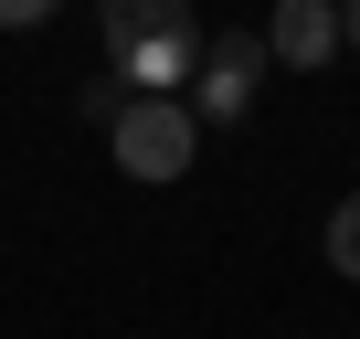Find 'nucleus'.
Segmentation results:
<instances>
[{
    "mask_svg": "<svg viewBox=\"0 0 360 339\" xmlns=\"http://www.w3.org/2000/svg\"><path fill=\"white\" fill-rule=\"evenodd\" d=\"M328 53H339V0H276V11H265V64L318 75Z\"/></svg>",
    "mask_w": 360,
    "mask_h": 339,
    "instance_id": "obj_4",
    "label": "nucleus"
},
{
    "mask_svg": "<svg viewBox=\"0 0 360 339\" xmlns=\"http://www.w3.org/2000/svg\"><path fill=\"white\" fill-rule=\"evenodd\" d=\"M202 53V11L191 0H106V75L127 96H180Z\"/></svg>",
    "mask_w": 360,
    "mask_h": 339,
    "instance_id": "obj_1",
    "label": "nucleus"
},
{
    "mask_svg": "<svg viewBox=\"0 0 360 339\" xmlns=\"http://www.w3.org/2000/svg\"><path fill=\"white\" fill-rule=\"evenodd\" d=\"M64 0H0V32H32V22H53Z\"/></svg>",
    "mask_w": 360,
    "mask_h": 339,
    "instance_id": "obj_7",
    "label": "nucleus"
},
{
    "mask_svg": "<svg viewBox=\"0 0 360 339\" xmlns=\"http://www.w3.org/2000/svg\"><path fill=\"white\" fill-rule=\"evenodd\" d=\"M117 106H127V85H117V75H106V64H96V75H85V85H75V117H85V127H106V117H117Z\"/></svg>",
    "mask_w": 360,
    "mask_h": 339,
    "instance_id": "obj_6",
    "label": "nucleus"
},
{
    "mask_svg": "<svg viewBox=\"0 0 360 339\" xmlns=\"http://www.w3.org/2000/svg\"><path fill=\"white\" fill-rule=\"evenodd\" d=\"M328 265H339V276L360 286V191H349V202L328 212Z\"/></svg>",
    "mask_w": 360,
    "mask_h": 339,
    "instance_id": "obj_5",
    "label": "nucleus"
},
{
    "mask_svg": "<svg viewBox=\"0 0 360 339\" xmlns=\"http://www.w3.org/2000/svg\"><path fill=\"white\" fill-rule=\"evenodd\" d=\"M106 148H117V170L127 181H191V148H202V117L180 106V96H127L117 117H106Z\"/></svg>",
    "mask_w": 360,
    "mask_h": 339,
    "instance_id": "obj_2",
    "label": "nucleus"
},
{
    "mask_svg": "<svg viewBox=\"0 0 360 339\" xmlns=\"http://www.w3.org/2000/svg\"><path fill=\"white\" fill-rule=\"evenodd\" d=\"M339 53H360V0H339Z\"/></svg>",
    "mask_w": 360,
    "mask_h": 339,
    "instance_id": "obj_8",
    "label": "nucleus"
},
{
    "mask_svg": "<svg viewBox=\"0 0 360 339\" xmlns=\"http://www.w3.org/2000/svg\"><path fill=\"white\" fill-rule=\"evenodd\" d=\"M265 85V32H202L191 75H180V106H191L202 127H233Z\"/></svg>",
    "mask_w": 360,
    "mask_h": 339,
    "instance_id": "obj_3",
    "label": "nucleus"
}]
</instances>
